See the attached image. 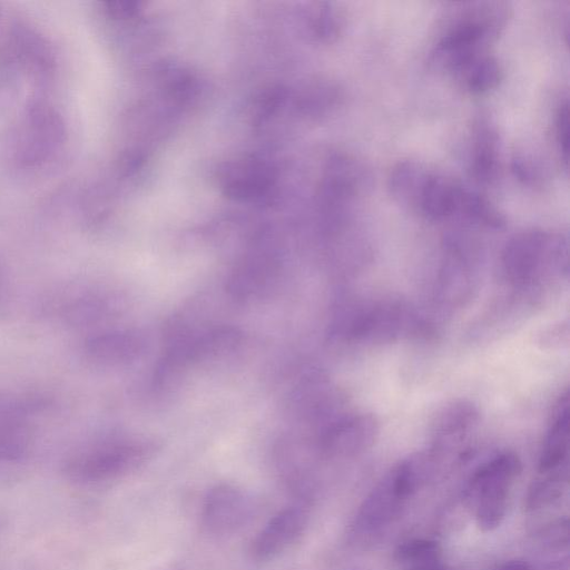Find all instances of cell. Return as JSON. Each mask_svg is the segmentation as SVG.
Returning <instances> with one entry per match:
<instances>
[{
    "instance_id": "cell-3",
    "label": "cell",
    "mask_w": 570,
    "mask_h": 570,
    "mask_svg": "<svg viewBox=\"0 0 570 570\" xmlns=\"http://www.w3.org/2000/svg\"><path fill=\"white\" fill-rule=\"evenodd\" d=\"M146 443L110 440L72 451L62 463L63 475L77 484L112 481L137 469L149 455Z\"/></svg>"
},
{
    "instance_id": "cell-23",
    "label": "cell",
    "mask_w": 570,
    "mask_h": 570,
    "mask_svg": "<svg viewBox=\"0 0 570 570\" xmlns=\"http://www.w3.org/2000/svg\"><path fill=\"white\" fill-rule=\"evenodd\" d=\"M547 570H568V561L564 560L563 562H558L552 566H550Z\"/></svg>"
},
{
    "instance_id": "cell-19",
    "label": "cell",
    "mask_w": 570,
    "mask_h": 570,
    "mask_svg": "<svg viewBox=\"0 0 570 570\" xmlns=\"http://www.w3.org/2000/svg\"><path fill=\"white\" fill-rule=\"evenodd\" d=\"M535 481L527 495V509L532 512L548 509L556 504L563 493V476L561 473L544 474Z\"/></svg>"
},
{
    "instance_id": "cell-17",
    "label": "cell",
    "mask_w": 570,
    "mask_h": 570,
    "mask_svg": "<svg viewBox=\"0 0 570 570\" xmlns=\"http://www.w3.org/2000/svg\"><path fill=\"white\" fill-rule=\"evenodd\" d=\"M459 214L491 228H502V214L482 195L464 189Z\"/></svg>"
},
{
    "instance_id": "cell-8",
    "label": "cell",
    "mask_w": 570,
    "mask_h": 570,
    "mask_svg": "<svg viewBox=\"0 0 570 570\" xmlns=\"http://www.w3.org/2000/svg\"><path fill=\"white\" fill-rule=\"evenodd\" d=\"M380 432L377 419L370 413L343 417L323 432L321 446L333 455H351L370 448Z\"/></svg>"
},
{
    "instance_id": "cell-24",
    "label": "cell",
    "mask_w": 570,
    "mask_h": 570,
    "mask_svg": "<svg viewBox=\"0 0 570 570\" xmlns=\"http://www.w3.org/2000/svg\"><path fill=\"white\" fill-rule=\"evenodd\" d=\"M413 570H445V569L442 566H440V563H435V564H432V566H429L425 568L413 569Z\"/></svg>"
},
{
    "instance_id": "cell-6",
    "label": "cell",
    "mask_w": 570,
    "mask_h": 570,
    "mask_svg": "<svg viewBox=\"0 0 570 570\" xmlns=\"http://www.w3.org/2000/svg\"><path fill=\"white\" fill-rule=\"evenodd\" d=\"M42 405L38 396H0V464L27 455L32 444L31 417Z\"/></svg>"
},
{
    "instance_id": "cell-20",
    "label": "cell",
    "mask_w": 570,
    "mask_h": 570,
    "mask_svg": "<svg viewBox=\"0 0 570 570\" xmlns=\"http://www.w3.org/2000/svg\"><path fill=\"white\" fill-rule=\"evenodd\" d=\"M556 136L559 150L564 163H568V148H569V107L564 101L558 109L556 119Z\"/></svg>"
},
{
    "instance_id": "cell-12",
    "label": "cell",
    "mask_w": 570,
    "mask_h": 570,
    "mask_svg": "<svg viewBox=\"0 0 570 570\" xmlns=\"http://www.w3.org/2000/svg\"><path fill=\"white\" fill-rule=\"evenodd\" d=\"M569 450V396L566 392L560 397L549 430L547 432L539 459L542 474L561 473L567 463Z\"/></svg>"
},
{
    "instance_id": "cell-4",
    "label": "cell",
    "mask_w": 570,
    "mask_h": 570,
    "mask_svg": "<svg viewBox=\"0 0 570 570\" xmlns=\"http://www.w3.org/2000/svg\"><path fill=\"white\" fill-rule=\"evenodd\" d=\"M520 472L518 455L502 452L472 475L468 492L474 498L475 520L482 531H492L502 523L511 489Z\"/></svg>"
},
{
    "instance_id": "cell-10",
    "label": "cell",
    "mask_w": 570,
    "mask_h": 570,
    "mask_svg": "<svg viewBox=\"0 0 570 570\" xmlns=\"http://www.w3.org/2000/svg\"><path fill=\"white\" fill-rule=\"evenodd\" d=\"M464 189L455 180L426 170L413 206L432 220L444 219L459 214Z\"/></svg>"
},
{
    "instance_id": "cell-16",
    "label": "cell",
    "mask_w": 570,
    "mask_h": 570,
    "mask_svg": "<svg viewBox=\"0 0 570 570\" xmlns=\"http://www.w3.org/2000/svg\"><path fill=\"white\" fill-rule=\"evenodd\" d=\"M426 169L414 161L400 163L391 173L390 189L392 195L402 204L414 203L419 186Z\"/></svg>"
},
{
    "instance_id": "cell-2",
    "label": "cell",
    "mask_w": 570,
    "mask_h": 570,
    "mask_svg": "<svg viewBox=\"0 0 570 570\" xmlns=\"http://www.w3.org/2000/svg\"><path fill=\"white\" fill-rule=\"evenodd\" d=\"M501 263L509 282L517 286L531 285L551 273L567 272V242L548 232L524 230L505 244Z\"/></svg>"
},
{
    "instance_id": "cell-13",
    "label": "cell",
    "mask_w": 570,
    "mask_h": 570,
    "mask_svg": "<svg viewBox=\"0 0 570 570\" xmlns=\"http://www.w3.org/2000/svg\"><path fill=\"white\" fill-rule=\"evenodd\" d=\"M499 167V135L491 121L481 117L474 127L472 176L481 184H490L497 178Z\"/></svg>"
},
{
    "instance_id": "cell-11",
    "label": "cell",
    "mask_w": 570,
    "mask_h": 570,
    "mask_svg": "<svg viewBox=\"0 0 570 570\" xmlns=\"http://www.w3.org/2000/svg\"><path fill=\"white\" fill-rule=\"evenodd\" d=\"M141 335L131 331H104L89 335L82 345L85 357L97 365L111 366L136 358L144 350Z\"/></svg>"
},
{
    "instance_id": "cell-7",
    "label": "cell",
    "mask_w": 570,
    "mask_h": 570,
    "mask_svg": "<svg viewBox=\"0 0 570 570\" xmlns=\"http://www.w3.org/2000/svg\"><path fill=\"white\" fill-rule=\"evenodd\" d=\"M254 504L243 490L230 484H219L206 494L202 508V524L215 535L237 532L252 518Z\"/></svg>"
},
{
    "instance_id": "cell-15",
    "label": "cell",
    "mask_w": 570,
    "mask_h": 570,
    "mask_svg": "<svg viewBox=\"0 0 570 570\" xmlns=\"http://www.w3.org/2000/svg\"><path fill=\"white\" fill-rule=\"evenodd\" d=\"M460 72L463 75L466 88L475 94L493 89L502 78V69L498 60L484 53L474 58Z\"/></svg>"
},
{
    "instance_id": "cell-21",
    "label": "cell",
    "mask_w": 570,
    "mask_h": 570,
    "mask_svg": "<svg viewBox=\"0 0 570 570\" xmlns=\"http://www.w3.org/2000/svg\"><path fill=\"white\" fill-rule=\"evenodd\" d=\"M568 336V327L562 330V325H558L557 327L552 328L549 333L544 334L543 341L549 344H556L561 343L563 340H567Z\"/></svg>"
},
{
    "instance_id": "cell-5",
    "label": "cell",
    "mask_w": 570,
    "mask_h": 570,
    "mask_svg": "<svg viewBox=\"0 0 570 570\" xmlns=\"http://www.w3.org/2000/svg\"><path fill=\"white\" fill-rule=\"evenodd\" d=\"M341 327L346 337L367 343H389L425 332V324L417 314L393 302L353 307Z\"/></svg>"
},
{
    "instance_id": "cell-14",
    "label": "cell",
    "mask_w": 570,
    "mask_h": 570,
    "mask_svg": "<svg viewBox=\"0 0 570 570\" xmlns=\"http://www.w3.org/2000/svg\"><path fill=\"white\" fill-rule=\"evenodd\" d=\"M479 411L469 401L459 400L443 406L432 423V435L435 446L442 448L460 440L476 425Z\"/></svg>"
},
{
    "instance_id": "cell-22",
    "label": "cell",
    "mask_w": 570,
    "mask_h": 570,
    "mask_svg": "<svg viewBox=\"0 0 570 570\" xmlns=\"http://www.w3.org/2000/svg\"><path fill=\"white\" fill-rule=\"evenodd\" d=\"M495 570H532V568L523 561H510L500 566Z\"/></svg>"
},
{
    "instance_id": "cell-18",
    "label": "cell",
    "mask_w": 570,
    "mask_h": 570,
    "mask_svg": "<svg viewBox=\"0 0 570 570\" xmlns=\"http://www.w3.org/2000/svg\"><path fill=\"white\" fill-rule=\"evenodd\" d=\"M395 557L401 563L410 566L411 570L421 569L439 563L440 547L432 540L412 539L397 547Z\"/></svg>"
},
{
    "instance_id": "cell-9",
    "label": "cell",
    "mask_w": 570,
    "mask_h": 570,
    "mask_svg": "<svg viewBox=\"0 0 570 570\" xmlns=\"http://www.w3.org/2000/svg\"><path fill=\"white\" fill-rule=\"evenodd\" d=\"M306 512L299 507H288L276 513L257 533L250 544V554L257 561L274 559L302 534Z\"/></svg>"
},
{
    "instance_id": "cell-1",
    "label": "cell",
    "mask_w": 570,
    "mask_h": 570,
    "mask_svg": "<svg viewBox=\"0 0 570 570\" xmlns=\"http://www.w3.org/2000/svg\"><path fill=\"white\" fill-rule=\"evenodd\" d=\"M431 452L409 456L395 465L364 499L355 515L352 534L371 537L393 523L409 499L432 472Z\"/></svg>"
},
{
    "instance_id": "cell-25",
    "label": "cell",
    "mask_w": 570,
    "mask_h": 570,
    "mask_svg": "<svg viewBox=\"0 0 570 570\" xmlns=\"http://www.w3.org/2000/svg\"><path fill=\"white\" fill-rule=\"evenodd\" d=\"M2 282H3V278H2L1 273H0V294H1V291H2Z\"/></svg>"
}]
</instances>
